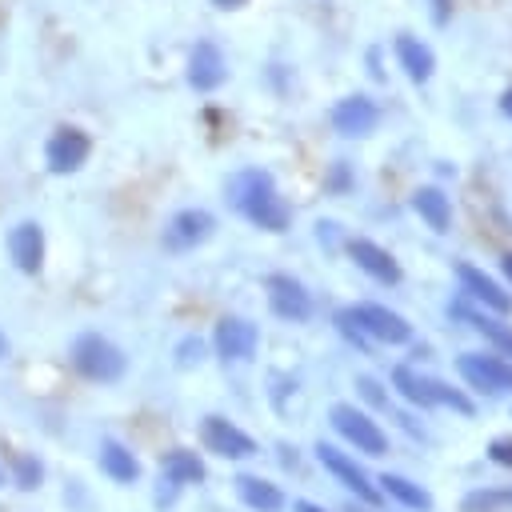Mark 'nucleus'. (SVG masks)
<instances>
[{
    "label": "nucleus",
    "mask_w": 512,
    "mask_h": 512,
    "mask_svg": "<svg viewBox=\"0 0 512 512\" xmlns=\"http://www.w3.org/2000/svg\"><path fill=\"white\" fill-rule=\"evenodd\" d=\"M12 472H16V484H20L24 492H32V488L40 484V476H44L40 460H32V456H16V460H12Z\"/></svg>",
    "instance_id": "obj_27"
},
{
    "label": "nucleus",
    "mask_w": 512,
    "mask_h": 512,
    "mask_svg": "<svg viewBox=\"0 0 512 512\" xmlns=\"http://www.w3.org/2000/svg\"><path fill=\"white\" fill-rule=\"evenodd\" d=\"M292 512H324V508H320V504H312V500H296V504H292Z\"/></svg>",
    "instance_id": "obj_36"
},
{
    "label": "nucleus",
    "mask_w": 512,
    "mask_h": 512,
    "mask_svg": "<svg viewBox=\"0 0 512 512\" xmlns=\"http://www.w3.org/2000/svg\"><path fill=\"white\" fill-rule=\"evenodd\" d=\"M324 188H328V192H336V196H340V192H348V188H352V168H348L344 160H336V164H332V172H328V180H324Z\"/></svg>",
    "instance_id": "obj_30"
},
{
    "label": "nucleus",
    "mask_w": 512,
    "mask_h": 512,
    "mask_svg": "<svg viewBox=\"0 0 512 512\" xmlns=\"http://www.w3.org/2000/svg\"><path fill=\"white\" fill-rule=\"evenodd\" d=\"M348 256L356 260V268L360 272H368L372 280H380V284H396L400 280V264L392 260V252L388 248H380L376 240H364V236H356V240H348Z\"/></svg>",
    "instance_id": "obj_15"
},
{
    "label": "nucleus",
    "mask_w": 512,
    "mask_h": 512,
    "mask_svg": "<svg viewBox=\"0 0 512 512\" xmlns=\"http://www.w3.org/2000/svg\"><path fill=\"white\" fill-rule=\"evenodd\" d=\"M348 312L360 324V332L372 340H384V344H408L412 340V324L404 316L388 312L384 304H352Z\"/></svg>",
    "instance_id": "obj_9"
},
{
    "label": "nucleus",
    "mask_w": 512,
    "mask_h": 512,
    "mask_svg": "<svg viewBox=\"0 0 512 512\" xmlns=\"http://www.w3.org/2000/svg\"><path fill=\"white\" fill-rule=\"evenodd\" d=\"M264 288H268V308H272L280 320L300 324V320L312 316V296L304 292V284H300L296 276H288V272H272Z\"/></svg>",
    "instance_id": "obj_8"
},
{
    "label": "nucleus",
    "mask_w": 512,
    "mask_h": 512,
    "mask_svg": "<svg viewBox=\"0 0 512 512\" xmlns=\"http://www.w3.org/2000/svg\"><path fill=\"white\" fill-rule=\"evenodd\" d=\"M212 4H216L220 12H240V8L248 4V0H212Z\"/></svg>",
    "instance_id": "obj_35"
},
{
    "label": "nucleus",
    "mask_w": 512,
    "mask_h": 512,
    "mask_svg": "<svg viewBox=\"0 0 512 512\" xmlns=\"http://www.w3.org/2000/svg\"><path fill=\"white\" fill-rule=\"evenodd\" d=\"M412 208H416V216H420L432 232H448V224H452V204H448V196H444L440 188H432V184L416 188V192H412Z\"/></svg>",
    "instance_id": "obj_18"
},
{
    "label": "nucleus",
    "mask_w": 512,
    "mask_h": 512,
    "mask_svg": "<svg viewBox=\"0 0 512 512\" xmlns=\"http://www.w3.org/2000/svg\"><path fill=\"white\" fill-rule=\"evenodd\" d=\"M316 236H320V244L332 248V244H336V224H332V220H320V224H316Z\"/></svg>",
    "instance_id": "obj_33"
},
{
    "label": "nucleus",
    "mask_w": 512,
    "mask_h": 512,
    "mask_svg": "<svg viewBox=\"0 0 512 512\" xmlns=\"http://www.w3.org/2000/svg\"><path fill=\"white\" fill-rule=\"evenodd\" d=\"M500 268H504V276H508V280H512V252H508V256H504V260H500Z\"/></svg>",
    "instance_id": "obj_38"
},
{
    "label": "nucleus",
    "mask_w": 512,
    "mask_h": 512,
    "mask_svg": "<svg viewBox=\"0 0 512 512\" xmlns=\"http://www.w3.org/2000/svg\"><path fill=\"white\" fill-rule=\"evenodd\" d=\"M88 156H92V136H88L84 128H76V124H60V128H52V136L44 140V164H48V172H56V176L80 172V168L88 164Z\"/></svg>",
    "instance_id": "obj_3"
},
{
    "label": "nucleus",
    "mask_w": 512,
    "mask_h": 512,
    "mask_svg": "<svg viewBox=\"0 0 512 512\" xmlns=\"http://www.w3.org/2000/svg\"><path fill=\"white\" fill-rule=\"evenodd\" d=\"M316 460H320V464H324V468H328V472H332V476H336V480H340L356 500H364V504H380V488H376V484H368V476L356 468V460H352V456H344L340 448H332V444H324V440H320V444H316Z\"/></svg>",
    "instance_id": "obj_11"
},
{
    "label": "nucleus",
    "mask_w": 512,
    "mask_h": 512,
    "mask_svg": "<svg viewBox=\"0 0 512 512\" xmlns=\"http://www.w3.org/2000/svg\"><path fill=\"white\" fill-rule=\"evenodd\" d=\"M380 492H388V496H396L404 508H412V512H428L432 508V496L420 488V484H412L408 476H396V472H384L380 480Z\"/></svg>",
    "instance_id": "obj_23"
},
{
    "label": "nucleus",
    "mask_w": 512,
    "mask_h": 512,
    "mask_svg": "<svg viewBox=\"0 0 512 512\" xmlns=\"http://www.w3.org/2000/svg\"><path fill=\"white\" fill-rule=\"evenodd\" d=\"M188 88L196 92H216L224 80H228V60L220 52L216 40H196L192 52H188Z\"/></svg>",
    "instance_id": "obj_7"
},
{
    "label": "nucleus",
    "mask_w": 512,
    "mask_h": 512,
    "mask_svg": "<svg viewBox=\"0 0 512 512\" xmlns=\"http://www.w3.org/2000/svg\"><path fill=\"white\" fill-rule=\"evenodd\" d=\"M212 232H216V216H212L208 208H180V212L164 224L160 244H164L168 252H192V248H200Z\"/></svg>",
    "instance_id": "obj_6"
},
{
    "label": "nucleus",
    "mask_w": 512,
    "mask_h": 512,
    "mask_svg": "<svg viewBox=\"0 0 512 512\" xmlns=\"http://www.w3.org/2000/svg\"><path fill=\"white\" fill-rule=\"evenodd\" d=\"M236 492H240V500H244L248 508H256V512H280V508H284V492H280L276 484L260 480V476H236Z\"/></svg>",
    "instance_id": "obj_21"
},
{
    "label": "nucleus",
    "mask_w": 512,
    "mask_h": 512,
    "mask_svg": "<svg viewBox=\"0 0 512 512\" xmlns=\"http://www.w3.org/2000/svg\"><path fill=\"white\" fill-rule=\"evenodd\" d=\"M428 388H432V404H448V408H456L460 416H472V412H476V404H472L460 388H452V384H444V380H428Z\"/></svg>",
    "instance_id": "obj_25"
},
{
    "label": "nucleus",
    "mask_w": 512,
    "mask_h": 512,
    "mask_svg": "<svg viewBox=\"0 0 512 512\" xmlns=\"http://www.w3.org/2000/svg\"><path fill=\"white\" fill-rule=\"evenodd\" d=\"M332 428H336L348 444H356V452H364V456H384V452H388L384 428H380L376 420H368V412H360L356 404H336V408H332Z\"/></svg>",
    "instance_id": "obj_5"
},
{
    "label": "nucleus",
    "mask_w": 512,
    "mask_h": 512,
    "mask_svg": "<svg viewBox=\"0 0 512 512\" xmlns=\"http://www.w3.org/2000/svg\"><path fill=\"white\" fill-rule=\"evenodd\" d=\"M260 348V328L244 316H224L216 324V356L220 360H252Z\"/></svg>",
    "instance_id": "obj_12"
},
{
    "label": "nucleus",
    "mask_w": 512,
    "mask_h": 512,
    "mask_svg": "<svg viewBox=\"0 0 512 512\" xmlns=\"http://www.w3.org/2000/svg\"><path fill=\"white\" fill-rule=\"evenodd\" d=\"M200 436H204L208 452H216L224 460H248V456H256V440L248 432H240L236 424H228L224 416H204L200 420Z\"/></svg>",
    "instance_id": "obj_10"
},
{
    "label": "nucleus",
    "mask_w": 512,
    "mask_h": 512,
    "mask_svg": "<svg viewBox=\"0 0 512 512\" xmlns=\"http://www.w3.org/2000/svg\"><path fill=\"white\" fill-rule=\"evenodd\" d=\"M224 196H228V204L248 224L264 228V232H284L292 224V208L284 204V196L276 192L272 172H264V168H240V172H232L228 184H224Z\"/></svg>",
    "instance_id": "obj_1"
},
{
    "label": "nucleus",
    "mask_w": 512,
    "mask_h": 512,
    "mask_svg": "<svg viewBox=\"0 0 512 512\" xmlns=\"http://www.w3.org/2000/svg\"><path fill=\"white\" fill-rule=\"evenodd\" d=\"M452 312H456L460 320H468V324H472V328H476L500 356H512V328H508V324H500V320H492V316H484V312H472V308L460 304V300L452 304Z\"/></svg>",
    "instance_id": "obj_19"
},
{
    "label": "nucleus",
    "mask_w": 512,
    "mask_h": 512,
    "mask_svg": "<svg viewBox=\"0 0 512 512\" xmlns=\"http://www.w3.org/2000/svg\"><path fill=\"white\" fill-rule=\"evenodd\" d=\"M448 16H452V0H432V20L448 24Z\"/></svg>",
    "instance_id": "obj_34"
},
{
    "label": "nucleus",
    "mask_w": 512,
    "mask_h": 512,
    "mask_svg": "<svg viewBox=\"0 0 512 512\" xmlns=\"http://www.w3.org/2000/svg\"><path fill=\"white\" fill-rule=\"evenodd\" d=\"M396 60H400V68L408 72V80H416V84H424V80L432 76V68H436L432 48H428L424 40L408 36V32H400V36H396Z\"/></svg>",
    "instance_id": "obj_17"
},
{
    "label": "nucleus",
    "mask_w": 512,
    "mask_h": 512,
    "mask_svg": "<svg viewBox=\"0 0 512 512\" xmlns=\"http://www.w3.org/2000/svg\"><path fill=\"white\" fill-rule=\"evenodd\" d=\"M456 280H460L464 292L476 296L484 308H492V312H512V296H508L492 276H484L476 264H456Z\"/></svg>",
    "instance_id": "obj_16"
},
{
    "label": "nucleus",
    "mask_w": 512,
    "mask_h": 512,
    "mask_svg": "<svg viewBox=\"0 0 512 512\" xmlns=\"http://www.w3.org/2000/svg\"><path fill=\"white\" fill-rule=\"evenodd\" d=\"M160 468H164V476H168L172 484H200V480H204V464H200V456L188 452V448H172V452H164Z\"/></svg>",
    "instance_id": "obj_22"
},
{
    "label": "nucleus",
    "mask_w": 512,
    "mask_h": 512,
    "mask_svg": "<svg viewBox=\"0 0 512 512\" xmlns=\"http://www.w3.org/2000/svg\"><path fill=\"white\" fill-rule=\"evenodd\" d=\"M72 368H76L80 376H88V380L108 384V380H120V376H124L128 360H124V352H120L112 340H104L100 332H84V336L72 340Z\"/></svg>",
    "instance_id": "obj_2"
},
{
    "label": "nucleus",
    "mask_w": 512,
    "mask_h": 512,
    "mask_svg": "<svg viewBox=\"0 0 512 512\" xmlns=\"http://www.w3.org/2000/svg\"><path fill=\"white\" fill-rule=\"evenodd\" d=\"M488 460L512 468V436H496V440L488 444Z\"/></svg>",
    "instance_id": "obj_32"
},
{
    "label": "nucleus",
    "mask_w": 512,
    "mask_h": 512,
    "mask_svg": "<svg viewBox=\"0 0 512 512\" xmlns=\"http://www.w3.org/2000/svg\"><path fill=\"white\" fill-rule=\"evenodd\" d=\"M456 368L464 376L468 388L484 392V396H508L512 392V360L504 356H484V352H460Z\"/></svg>",
    "instance_id": "obj_4"
},
{
    "label": "nucleus",
    "mask_w": 512,
    "mask_h": 512,
    "mask_svg": "<svg viewBox=\"0 0 512 512\" xmlns=\"http://www.w3.org/2000/svg\"><path fill=\"white\" fill-rule=\"evenodd\" d=\"M8 256L24 276H36L44 268V228L36 220H20L8 228Z\"/></svg>",
    "instance_id": "obj_13"
},
{
    "label": "nucleus",
    "mask_w": 512,
    "mask_h": 512,
    "mask_svg": "<svg viewBox=\"0 0 512 512\" xmlns=\"http://www.w3.org/2000/svg\"><path fill=\"white\" fill-rule=\"evenodd\" d=\"M332 320H336V328H340V336H344V340H352V344H356L360 352H368V336L360 332V324L352 320V312H348V308H340V312H336Z\"/></svg>",
    "instance_id": "obj_28"
},
{
    "label": "nucleus",
    "mask_w": 512,
    "mask_h": 512,
    "mask_svg": "<svg viewBox=\"0 0 512 512\" xmlns=\"http://www.w3.org/2000/svg\"><path fill=\"white\" fill-rule=\"evenodd\" d=\"M4 348H8V344H4V336H0V356H4Z\"/></svg>",
    "instance_id": "obj_39"
},
{
    "label": "nucleus",
    "mask_w": 512,
    "mask_h": 512,
    "mask_svg": "<svg viewBox=\"0 0 512 512\" xmlns=\"http://www.w3.org/2000/svg\"><path fill=\"white\" fill-rule=\"evenodd\" d=\"M464 512H512V488H504V492H472L464 500Z\"/></svg>",
    "instance_id": "obj_26"
},
{
    "label": "nucleus",
    "mask_w": 512,
    "mask_h": 512,
    "mask_svg": "<svg viewBox=\"0 0 512 512\" xmlns=\"http://www.w3.org/2000/svg\"><path fill=\"white\" fill-rule=\"evenodd\" d=\"M392 388L408 400V404H420V408H432V388H428V376L412 372L408 364L392 368Z\"/></svg>",
    "instance_id": "obj_24"
},
{
    "label": "nucleus",
    "mask_w": 512,
    "mask_h": 512,
    "mask_svg": "<svg viewBox=\"0 0 512 512\" xmlns=\"http://www.w3.org/2000/svg\"><path fill=\"white\" fill-rule=\"evenodd\" d=\"M500 112L512 120V88H504V96H500Z\"/></svg>",
    "instance_id": "obj_37"
},
{
    "label": "nucleus",
    "mask_w": 512,
    "mask_h": 512,
    "mask_svg": "<svg viewBox=\"0 0 512 512\" xmlns=\"http://www.w3.org/2000/svg\"><path fill=\"white\" fill-rule=\"evenodd\" d=\"M100 468L116 480V484H132L140 476V460L120 444V440H100Z\"/></svg>",
    "instance_id": "obj_20"
},
{
    "label": "nucleus",
    "mask_w": 512,
    "mask_h": 512,
    "mask_svg": "<svg viewBox=\"0 0 512 512\" xmlns=\"http://www.w3.org/2000/svg\"><path fill=\"white\" fill-rule=\"evenodd\" d=\"M376 124H380V108H376V100H368V96H344V100H336V108H332V128H336L340 136H348V140L376 132Z\"/></svg>",
    "instance_id": "obj_14"
},
{
    "label": "nucleus",
    "mask_w": 512,
    "mask_h": 512,
    "mask_svg": "<svg viewBox=\"0 0 512 512\" xmlns=\"http://www.w3.org/2000/svg\"><path fill=\"white\" fill-rule=\"evenodd\" d=\"M356 388H360V396H364L368 404H376V408H388V396L380 392V384H376L372 376H356Z\"/></svg>",
    "instance_id": "obj_31"
},
{
    "label": "nucleus",
    "mask_w": 512,
    "mask_h": 512,
    "mask_svg": "<svg viewBox=\"0 0 512 512\" xmlns=\"http://www.w3.org/2000/svg\"><path fill=\"white\" fill-rule=\"evenodd\" d=\"M200 356H204V340H200V336H184V340L176 344V364H180V368L200 364Z\"/></svg>",
    "instance_id": "obj_29"
}]
</instances>
